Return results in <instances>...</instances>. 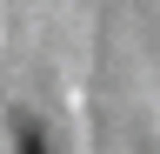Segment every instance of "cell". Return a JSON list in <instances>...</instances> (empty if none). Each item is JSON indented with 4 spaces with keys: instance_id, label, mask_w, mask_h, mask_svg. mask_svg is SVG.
Segmentation results:
<instances>
[{
    "instance_id": "obj_1",
    "label": "cell",
    "mask_w": 160,
    "mask_h": 154,
    "mask_svg": "<svg viewBox=\"0 0 160 154\" xmlns=\"http://www.w3.org/2000/svg\"><path fill=\"white\" fill-rule=\"evenodd\" d=\"M20 154H47V141H40V127H33V121H20Z\"/></svg>"
}]
</instances>
